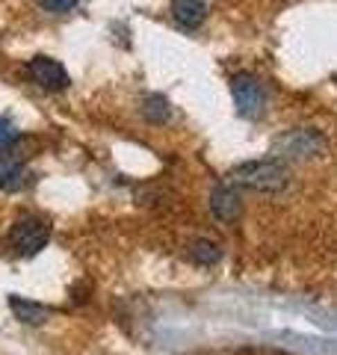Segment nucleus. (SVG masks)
<instances>
[{
    "label": "nucleus",
    "mask_w": 337,
    "mask_h": 355,
    "mask_svg": "<svg viewBox=\"0 0 337 355\" xmlns=\"http://www.w3.org/2000/svg\"><path fill=\"white\" fill-rule=\"evenodd\" d=\"M228 181L237 187V190H252V193H278L284 190L290 181V172L284 160L269 157V160H249L234 166Z\"/></svg>",
    "instance_id": "nucleus-1"
},
{
    "label": "nucleus",
    "mask_w": 337,
    "mask_h": 355,
    "mask_svg": "<svg viewBox=\"0 0 337 355\" xmlns=\"http://www.w3.org/2000/svg\"><path fill=\"white\" fill-rule=\"evenodd\" d=\"M325 139L320 130L313 128H293L284 130L281 137H275L273 142V157L278 160H311L322 151Z\"/></svg>",
    "instance_id": "nucleus-2"
},
{
    "label": "nucleus",
    "mask_w": 337,
    "mask_h": 355,
    "mask_svg": "<svg viewBox=\"0 0 337 355\" xmlns=\"http://www.w3.org/2000/svg\"><path fill=\"white\" fill-rule=\"evenodd\" d=\"M231 95L237 104V113L243 119H261L266 110V86L254 74H234L231 77Z\"/></svg>",
    "instance_id": "nucleus-3"
},
{
    "label": "nucleus",
    "mask_w": 337,
    "mask_h": 355,
    "mask_svg": "<svg viewBox=\"0 0 337 355\" xmlns=\"http://www.w3.org/2000/svg\"><path fill=\"white\" fill-rule=\"evenodd\" d=\"M51 240V225L39 216H21L12 231H9V243H12V249L18 254H24V258H33V254H39L44 246H48Z\"/></svg>",
    "instance_id": "nucleus-4"
},
{
    "label": "nucleus",
    "mask_w": 337,
    "mask_h": 355,
    "mask_svg": "<svg viewBox=\"0 0 337 355\" xmlns=\"http://www.w3.org/2000/svg\"><path fill=\"white\" fill-rule=\"evenodd\" d=\"M27 71L44 92H62V89H69V83H71L69 71L51 57H33L27 62Z\"/></svg>",
    "instance_id": "nucleus-5"
},
{
    "label": "nucleus",
    "mask_w": 337,
    "mask_h": 355,
    "mask_svg": "<svg viewBox=\"0 0 337 355\" xmlns=\"http://www.w3.org/2000/svg\"><path fill=\"white\" fill-rule=\"evenodd\" d=\"M210 210H213V216H216L219 222L240 219V214H243V196H240V190L231 181L216 184V187H213V193H210Z\"/></svg>",
    "instance_id": "nucleus-6"
},
{
    "label": "nucleus",
    "mask_w": 337,
    "mask_h": 355,
    "mask_svg": "<svg viewBox=\"0 0 337 355\" xmlns=\"http://www.w3.org/2000/svg\"><path fill=\"white\" fill-rule=\"evenodd\" d=\"M30 184V172L21 157H12V154H3L0 157V190L3 193H18Z\"/></svg>",
    "instance_id": "nucleus-7"
},
{
    "label": "nucleus",
    "mask_w": 337,
    "mask_h": 355,
    "mask_svg": "<svg viewBox=\"0 0 337 355\" xmlns=\"http://www.w3.org/2000/svg\"><path fill=\"white\" fill-rule=\"evenodd\" d=\"M172 18L184 30H196V27L205 24L207 3H205V0H172Z\"/></svg>",
    "instance_id": "nucleus-8"
},
{
    "label": "nucleus",
    "mask_w": 337,
    "mask_h": 355,
    "mask_svg": "<svg viewBox=\"0 0 337 355\" xmlns=\"http://www.w3.org/2000/svg\"><path fill=\"white\" fill-rule=\"evenodd\" d=\"M9 308H12L15 317L27 326H39L48 320V308L39 302H30V299H21V296H9Z\"/></svg>",
    "instance_id": "nucleus-9"
},
{
    "label": "nucleus",
    "mask_w": 337,
    "mask_h": 355,
    "mask_svg": "<svg viewBox=\"0 0 337 355\" xmlns=\"http://www.w3.org/2000/svg\"><path fill=\"white\" fill-rule=\"evenodd\" d=\"M142 116L145 121H151V125H166L168 119H172V107L163 95H148L142 101Z\"/></svg>",
    "instance_id": "nucleus-10"
},
{
    "label": "nucleus",
    "mask_w": 337,
    "mask_h": 355,
    "mask_svg": "<svg viewBox=\"0 0 337 355\" xmlns=\"http://www.w3.org/2000/svg\"><path fill=\"white\" fill-rule=\"evenodd\" d=\"M189 258L201 266H213L222 261V249L210 240H196V243H189Z\"/></svg>",
    "instance_id": "nucleus-11"
},
{
    "label": "nucleus",
    "mask_w": 337,
    "mask_h": 355,
    "mask_svg": "<svg viewBox=\"0 0 337 355\" xmlns=\"http://www.w3.org/2000/svg\"><path fill=\"white\" fill-rule=\"evenodd\" d=\"M18 142V130L12 121H6V119H0V151H6L9 146H15Z\"/></svg>",
    "instance_id": "nucleus-12"
},
{
    "label": "nucleus",
    "mask_w": 337,
    "mask_h": 355,
    "mask_svg": "<svg viewBox=\"0 0 337 355\" xmlns=\"http://www.w3.org/2000/svg\"><path fill=\"white\" fill-rule=\"evenodd\" d=\"M80 3V0H39V6L44 9V12H53V15H60V12H71V9Z\"/></svg>",
    "instance_id": "nucleus-13"
}]
</instances>
